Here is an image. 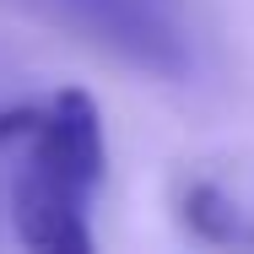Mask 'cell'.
I'll return each instance as SVG.
<instances>
[{
  "mask_svg": "<svg viewBox=\"0 0 254 254\" xmlns=\"http://www.w3.org/2000/svg\"><path fill=\"white\" fill-rule=\"evenodd\" d=\"M33 119H38V108H0V146L5 141H22L33 130Z\"/></svg>",
  "mask_w": 254,
  "mask_h": 254,
  "instance_id": "cell-4",
  "label": "cell"
},
{
  "mask_svg": "<svg viewBox=\"0 0 254 254\" xmlns=\"http://www.w3.org/2000/svg\"><path fill=\"white\" fill-rule=\"evenodd\" d=\"M49 22L70 27L92 49L114 54L146 76L190 81L195 76V22L190 0H27Z\"/></svg>",
  "mask_w": 254,
  "mask_h": 254,
  "instance_id": "cell-2",
  "label": "cell"
},
{
  "mask_svg": "<svg viewBox=\"0 0 254 254\" xmlns=\"http://www.w3.org/2000/svg\"><path fill=\"white\" fill-rule=\"evenodd\" d=\"M179 222L200 244H249L254 238V227L238 216V205L227 200L211 179H184V190H179Z\"/></svg>",
  "mask_w": 254,
  "mask_h": 254,
  "instance_id": "cell-3",
  "label": "cell"
},
{
  "mask_svg": "<svg viewBox=\"0 0 254 254\" xmlns=\"http://www.w3.org/2000/svg\"><path fill=\"white\" fill-rule=\"evenodd\" d=\"M27 168L11 184V227L27 249L44 254H87L92 249V200L108 179L103 114L92 92L65 87L54 92L33 130Z\"/></svg>",
  "mask_w": 254,
  "mask_h": 254,
  "instance_id": "cell-1",
  "label": "cell"
}]
</instances>
